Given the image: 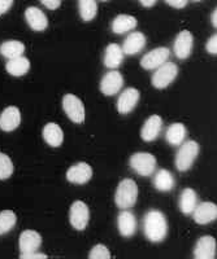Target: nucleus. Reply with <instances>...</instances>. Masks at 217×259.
Wrapping results in <instances>:
<instances>
[{
	"label": "nucleus",
	"instance_id": "f257e3e1",
	"mask_svg": "<svg viewBox=\"0 0 217 259\" xmlns=\"http://www.w3.org/2000/svg\"><path fill=\"white\" fill-rule=\"evenodd\" d=\"M143 231L150 241H164L168 233V223L165 215L159 210H150L143 219Z\"/></svg>",
	"mask_w": 217,
	"mask_h": 259
},
{
	"label": "nucleus",
	"instance_id": "f03ea898",
	"mask_svg": "<svg viewBox=\"0 0 217 259\" xmlns=\"http://www.w3.org/2000/svg\"><path fill=\"white\" fill-rule=\"evenodd\" d=\"M138 198V186L133 179H124L120 182L115 194V202L120 209L133 207Z\"/></svg>",
	"mask_w": 217,
	"mask_h": 259
},
{
	"label": "nucleus",
	"instance_id": "7ed1b4c3",
	"mask_svg": "<svg viewBox=\"0 0 217 259\" xmlns=\"http://www.w3.org/2000/svg\"><path fill=\"white\" fill-rule=\"evenodd\" d=\"M199 144L194 140H189V142L182 143L181 148L178 149L177 154H175V167L178 171H188L190 170L193 166L194 161L196 159L198 154H199Z\"/></svg>",
	"mask_w": 217,
	"mask_h": 259
},
{
	"label": "nucleus",
	"instance_id": "20e7f679",
	"mask_svg": "<svg viewBox=\"0 0 217 259\" xmlns=\"http://www.w3.org/2000/svg\"><path fill=\"white\" fill-rule=\"evenodd\" d=\"M177 75H178V66L173 62H164L152 75V85L159 90L167 89Z\"/></svg>",
	"mask_w": 217,
	"mask_h": 259
},
{
	"label": "nucleus",
	"instance_id": "39448f33",
	"mask_svg": "<svg viewBox=\"0 0 217 259\" xmlns=\"http://www.w3.org/2000/svg\"><path fill=\"white\" fill-rule=\"evenodd\" d=\"M130 167L140 177H150L156 168V158L154 154L146 152L134 153L130 158Z\"/></svg>",
	"mask_w": 217,
	"mask_h": 259
},
{
	"label": "nucleus",
	"instance_id": "423d86ee",
	"mask_svg": "<svg viewBox=\"0 0 217 259\" xmlns=\"http://www.w3.org/2000/svg\"><path fill=\"white\" fill-rule=\"evenodd\" d=\"M63 108L69 119L75 123H84L85 122V106L82 101L76 95L68 94L63 99Z\"/></svg>",
	"mask_w": 217,
	"mask_h": 259
},
{
	"label": "nucleus",
	"instance_id": "0eeeda50",
	"mask_svg": "<svg viewBox=\"0 0 217 259\" xmlns=\"http://www.w3.org/2000/svg\"><path fill=\"white\" fill-rule=\"evenodd\" d=\"M90 221V210L84 201H76L70 206L69 222L77 231H84Z\"/></svg>",
	"mask_w": 217,
	"mask_h": 259
},
{
	"label": "nucleus",
	"instance_id": "6e6552de",
	"mask_svg": "<svg viewBox=\"0 0 217 259\" xmlns=\"http://www.w3.org/2000/svg\"><path fill=\"white\" fill-rule=\"evenodd\" d=\"M169 56V48H155V50L150 51L149 53H146V55L142 57V60H140V66H142L143 69H146V70H154V69H158L159 66H161L164 62H167Z\"/></svg>",
	"mask_w": 217,
	"mask_h": 259
},
{
	"label": "nucleus",
	"instance_id": "1a4fd4ad",
	"mask_svg": "<svg viewBox=\"0 0 217 259\" xmlns=\"http://www.w3.org/2000/svg\"><path fill=\"white\" fill-rule=\"evenodd\" d=\"M124 85V78L117 70H110L100 80V91L105 96H115Z\"/></svg>",
	"mask_w": 217,
	"mask_h": 259
},
{
	"label": "nucleus",
	"instance_id": "9d476101",
	"mask_svg": "<svg viewBox=\"0 0 217 259\" xmlns=\"http://www.w3.org/2000/svg\"><path fill=\"white\" fill-rule=\"evenodd\" d=\"M92 178V168L86 162L76 163L66 171V180L73 184H86Z\"/></svg>",
	"mask_w": 217,
	"mask_h": 259
},
{
	"label": "nucleus",
	"instance_id": "9b49d317",
	"mask_svg": "<svg viewBox=\"0 0 217 259\" xmlns=\"http://www.w3.org/2000/svg\"><path fill=\"white\" fill-rule=\"evenodd\" d=\"M193 45H194V38L193 34L188 30H184L177 35L174 40V45H173V51H174V55L178 57L179 60L188 59L191 55V51H193Z\"/></svg>",
	"mask_w": 217,
	"mask_h": 259
},
{
	"label": "nucleus",
	"instance_id": "f8f14e48",
	"mask_svg": "<svg viewBox=\"0 0 217 259\" xmlns=\"http://www.w3.org/2000/svg\"><path fill=\"white\" fill-rule=\"evenodd\" d=\"M195 259H213L216 256V240L212 236H202L194 247Z\"/></svg>",
	"mask_w": 217,
	"mask_h": 259
},
{
	"label": "nucleus",
	"instance_id": "ddd939ff",
	"mask_svg": "<svg viewBox=\"0 0 217 259\" xmlns=\"http://www.w3.org/2000/svg\"><path fill=\"white\" fill-rule=\"evenodd\" d=\"M139 97V91L137 89H133V87L122 91L119 100H117V110H119L120 114H128V113H130L137 106Z\"/></svg>",
	"mask_w": 217,
	"mask_h": 259
},
{
	"label": "nucleus",
	"instance_id": "4468645a",
	"mask_svg": "<svg viewBox=\"0 0 217 259\" xmlns=\"http://www.w3.org/2000/svg\"><path fill=\"white\" fill-rule=\"evenodd\" d=\"M193 214L194 221L198 224H208L216 221L217 218V206L213 202H202L196 205Z\"/></svg>",
	"mask_w": 217,
	"mask_h": 259
},
{
	"label": "nucleus",
	"instance_id": "2eb2a0df",
	"mask_svg": "<svg viewBox=\"0 0 217 259\" xmlns=\"http://www.w3.org/2000/svg\"><path fill=\"white\" fill-rule=\"evenodd\" d=\"M20 123H21V113L16 106H8L0 114V128L6 133L15 131Z\"/></svg>",
	"mask_w": 217,
	"mask_h": 259
},
{
	"label": "nucleus",
	"instance_id": "dca6fc26",
	"mask_svg": "<svg viewBox=\"0 0 217 259\" xmlns=\"http://www.w3.org/2000/svg\"><path fill=\"white\" fill-rule=\"evenodd\" d=\"M146 43H147V39H146V35H144L143 32L134 31L126 36L121 50L122 52H124V55H129V56H131V55H137V53H139L140 51L144 48Z\"/></svg>",
	"mask_w": 217,
	"mask_h": 259
},
{
	"label": "nucleus",
	"instance_id": "f3484780",
	"mask_svg": "<svg viewBox=\"0 0 217 259\" xmlns=\"http://www.w3.org/2000/svg\"><path fill=\"white\" fill-rule=\"evenodd\" d=\"M42 245V237L37 231L26 230L20 235V251L21 253H31V251H38V249Z\"/></svg>",
	"mask_w": 217,
	"mask_h": 259
},
{
	"label": "nucleus",
	"instance_id": "a211bd4d",
	"mask_svg": "<svg viewBox=\"0 0 217 259\" xmlns=\"http://www.w3.org/2000/svg\"><path fill=\"white\" fill-rule=\"evenodd\" d=\"M117 227H119L120 235L124 237H130L137 231V219L131 211L124 209L117 217Z\"/></svg>",
	"mask_w": 217,
	"mask_h": 259
},
{
	"label": "nucleus",
	"instance_id": "6ab92c4d",
	"mask_svg": "<svg viewBox=\"0 0 217 259\" xmlns=\"http://www.w3.org/2000/svg\"><path fill=\"white\" fill-rule=\"evenodd\" d=\"M25 18L34 31H43L48 27V20L45 13L37 7H29L25 11Z\"/></svg>",
	"mask_w": 217,
	"mask_h": 259
},
{
	"label": "nucleus",
	"instance_id": "aec40b11",
	"mask_svg": "<svg viewBox=\"0 0 217 259\" xmlns=\"http://www.w3.org/2000/svg\"><path fill=\"white\" fill-rule=\"evenodd\" d=\"M161 127H163V119L160 115H151L143 124L140 136L144 142H154L160 134Z\"/></svg>",
	"mask_w": 217,
	"mask_h": 259
},
{
	"label": "nucleus",
	"instance_id": "412c9836",
	"mask_svg": "<svg viewBox=\"0 0 217 259\" xmlns=\"http://www.w3.org/2000/svg\"><path fill=\"white\" fill-rule=\"evenodd\" d=\"M43 139L45 142L47 143L51 147L57 148L63 144L64 142V133L61 127L59 124L51 122V123H47L43 128Z\"/></svg>",
	"mask_w": 217,
	"mask_h": 259
},
{
	"label": "nucleus",
	"instance_id": "4be33fe9",
	"mask_svg": "<svg viewBox=\"0 0 217 259\" xmlns=\"http://www.w3.org/2000/svg\"><path fill=\"white\" fill-rule=\"evenodd\" d=\"M137 18L130 15H119L112 21V31L115 34H125L137 27Z\"/></svg>",
	"mask_w": 217,
	"mask_h": 259
},
{
	"label": "nucleus",
	"instance_id": "5701e85b",
	"mask_svg": "<svg viewBox=\"0 0 217 259\" xmlns=\"http://www.w3.org/2000/svg\"><path fill=\"white\" fill-rule=\"evenodd\" d=\"M124 52L116 43H111L104 53V65L108 69H117L122 64Z\"/></svg>",
	"mask_w": 217,
	"mask_h": 259
},
{
	"label": "nucleus",
	"instance_id": "b1692460",
	"mask_svg": "<svg viewBox=\"0 0 217 259\" xmlns=\"http://www.w3.org/2000/svg\"><path fill=\"white\" fill-rule=\"evenodd\" d=\"M6 69L13 77H22V75H25L29 71L30 61L24 56L16 57V59L8 60Z\"/></svg>",
	"mask_w": 217,
	"mask_h": 259
},
{
	"label": "nucleus",
	"instance_id": "393cba45",
	"mask_svg": "<svg viewBox=\"0 0 217 259\" xmlns=\"http://www.w3.org/2000/svg\"><path fill=\"white\" fill-rule=\"evenodd\" d=\"M186 134H188L186 127L177 122V123H172L168 127L167 133H165V139L170 145H181L186 138Z\"/></svg>",
	"mask_w": 217,
	"mask_h": 259
},
{
	"label": "nucleus",
	"instance_id": "a878e982",
	"mask_svg": "<svg viewBox=\"0 0 217 259\" xmlns=\"http://www.w3.org/2000/svg\"><path fill=\"white\" fill-rule=\"evenodd\" d=\"M154 187L160 192H169L174 187L173 175L165 168L159 170L154 177Z\"/></svg>",
	"mask_w": 217,
	"mask_h": 259
},
{
	"label": "nucleus",
	"instance_id": "bb28decb",
	"mask_svg": "<svg viewBox=\"0 0 217 259\" xmlns=\"http://www.w3.org/2000/svg\"><path fill=\"white\" fill-rule=\"evenodd\" d=\"M25 52L24 43L18 40H7L3 45L0 46V53L3 55L6 59L12 60L16 57L22 56Z\"/></svg>",
	"mask_w": 217,
	"mask_h": 259
},
{
	"label": "nucleus",
	"instance_id": "cd10ccee",
	"mask_svg": "<svg viewBox=\"0 0 217 259\" xmlns=\"http://www.w3.org/2000/svg\"><path fill=\"white\" fill-rule=\"evenodd\" d=\"M196 201H198V197H196L195 191L191 188H185L179 197V210L184 214H191L196 206Z\"/></svg>",
	"mask_w": 217,
	"mask_h": 259
},
{
	"label": "nucleus",
	"instance_id": "c85d7f7f",
	"mask_svg": "<svg viewBox=\"0 0 217 259\" xmlns=\"http://www.w3.org/2000/svg\"><path fill=\"white\" fill-rule=\"evenodd\" d=\"M78 7H80L81 18L85 22H90L91 20H94L98 13L96 0H78Z\"/></svg>",
	"mask_w": 217,
	"mask_h": 259
},
{
	"label": "nucleus",
	"instance_id": "c756f323",
	"mask_svg": "<svg viewBox=\"0 0 217 259\" xmlns=\"http://www.w3.org/2000/svg\"><path fill=\"white\" fill-rule=\"evenodd\" d=\"M17 217L12 210H3L0 212V236L13 230L16 226Z\"/></svg>",
	"mask_w": 217,
	"mask_h": 259
},
{
	"label": "nucleus",
	"instance_id": "7c9ffc66",
	"mask_svg": "<svg viewBox=\"0 0 217 259\" xmlns=\"http://www.w3.org/2000/svg\"><path fill=\"white\" fill-rule=\"evenodd\" d=\"M13 174V163L6 153L0 152V180L8 179Z\"/></svg>",
	"mask_w": 217,
	"mask_h": 259
},
{
	"label": "nucleus",
	"instance_id": "2f4dec72",
	"mask_svg": "<svg viewBox=\"0 0 217 259\" xmlns=\"http://www.w3.org/2000/svg\"><path fill=\"white\" fill-rule=\"evenodd\" d=\"M90 259H110L111 258V253L108 250V247L104 246V245H95V246L92 247L91 251L89 254Z\"/></svg>",
	"mask_w": 217,
	"mask_h": 259
},
{
	"label": "nucleus",
	"instance_id": "473e14b6",
	"mask_svg": "<svg viewBox=\"0 0 217 259\" xmlns=\"http://www.w3.org/2000/svg\"><path fill=\"white\" fill-rule=\"evenodd\" d=\"M205 50H207V52H208L209 55H213V56H216V55H217V35H216V32H214L213 35H212L211 38L208 39L207 45H205Z\"/></svg>",
	"mask_w": 217,
	"mask_h": 259
},
{
	"label": "nucleus",
	"instance_id": "72a5a7b5",
	"mask_svg": "<svg viewBox=\"0 0 217 259\" xmlns=\"http://www.w3.org/2000/svg\"><path fill=\"white\" fill-rule=\"evenodd\" d=\"M21 259H45L47 258L46 254L38 253V251H31V253H21L20 254Z\"/></svg>",
	"mask_w": 217,
	"mask_h": 259
},
{
	"label": "nucleus",
	"instance_id": "f704fd0d",
	"mask_svg": "<svg viewBox=\"0 0 217 259\" xmlns=\"http://www.w3.org/2000/svg\"><path fill=\"white\" fill-rule=\"evenodd\" d=\"M41 3L46 7V8L51 9V11H55L60 7L61 4V0H41Z\"/></svg>",
	"mask_w": 217,
	"mask_h": 259
},
{
	"label": "nucleus",
	"instance_id": "c9c22d12",
	"mask_svg": "<svg viewBox=\"0 0 217 259\" xmlns=\"http://www.w3.org/2000/svg\"><path fill=\"white\" fill-rule=\"evenodd\" d=\"M188 2L189 0H165V3L169 4L170 7L177 9L185 8V7L188 6Z\"/></svg>",
	"mask_w": 217,
	"mask_h": 259
},
{
	"label": "nucleus",
	"instance_id": "e433bc0d",
	"mask_svg": "<svg viewBox=\"0 0 217 259\" xmlns=\"http://www.w3.org/2000/svg\"><path fill=\"white\" fill-rule=\"evenodd\" d=\"M13 4V0H0V16L6 15Z\"/></svg>",
	"mask_w": 217,
	"mask_h": 259
},
{
	"label": "nucleus",
	"instance_id": "4c0bfd02",
	"mask_svg": "<svg viewBox=\"0 0 217 259\" xmlns=\"http://www.w3.org/2000/svg\"><path fill=\"white\" fill-rule=\"evenodd\" d=\"M139 3L142 4L143 7L150 8V7H152V6H155V4H156V0H139Z\"/></svg>",
	"mask_w": 217,
	"mask_h": 259
},
{
	"label": "nucleus",
	"instance_id": "58836bf2",
	"mask_svg": "<svg viewBox=\"0 0 217 259\" xmlns=\"http://www.w3.org/2000/svg\"><path fill=\"white\" fill-rule=\"evenodd\" d=\"M211 21H212V26L216 29L217 27V9L214 8L213 12H212V16H211Z\"/></svg>",
	"mask_w": 217,
	"mask_h": 259
},
{
	"label": "nucleus",
	"instance_id": "ea45409f",
	"mask_svg": "<svg viewBox=\"0 0 217 259\" xmlns=\"http://www.w3.org/2000/svg\"><path fill=\"white\" fill-rule=\"evenodd\" d=\"M193 2H200V0H193Z\"/></svg>",
	"mask_w": 217,
	"mask_h": 259
},
{
	"label": "nucleus",
	"instance_id": "a19ab883",
	"mask_svg": "<svg viewBox=\"0 0 217 259\" xmlns=\"http://www.w3.org/2000/svg\"><path fill=\"white\" fill-rule=\"evenodd\" d=\"M100 2H108V0H100Z\"/></svg>",
	"mask_w": 217,
	"mask_h": 259
}]
</instances>
